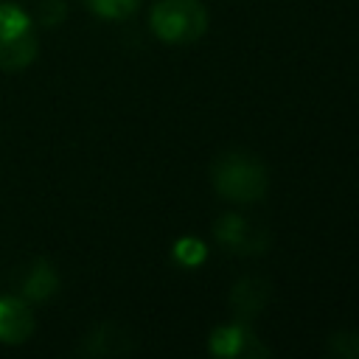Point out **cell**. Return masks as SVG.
Wrapping results in <instances>:
<instances>
[{
    "label": "cell",
    "mask_w": 359,
    "mask_h": 359,
    "mask_svg": "<svg viewBox=\"0 0 359 359\" xmlns=\"http://www.w3.org/2000/svg\"><path fill=\"white\" fill-rule=\"evenodd\" d=\"M171 255H174V261H177L180 266L194 269V266H199V264L208 258V247H205V241L196 238V236H182V238L174 241Z\"/></svg>",
    "instance_id": "cell-10"
},
{
    "label": "cell",
    "mask_w": 359,
    "mask_h": 359,
    "mask_svg": "<svg viewBox=\"0 0 359 359\" xmlns=\"http://www.w3.org/2000/svg\"><path fill=\"white\" fill-rule=\"evenodd\" d=\"M325 351L339 359H359V331H334L325 339Z\"/></svg>",
    "instance_id": "cell-12"
},
{
    "label": "cell",
    "mask_w": 359,
    "mask_h": 359,
    "mask_svg": "<svg viewBox=\"0 0 359 359\" xmlns=\"http://www.w3.org/2000/svg\"><path fill=\"white\" fill-rule=\"evenodd\" d=\"M34 328L36 323L28 300H22L20 294H0V342L22 345L31 339Z\"/></svg>",
    "instance_id": "cell-9"
},
{
    "label": "cell",
    "mask_w": 359,
    "mask_h": 359,
    "mask_svg": "<svg viewBox=\"0 0 359 359\" xmlns=\"http://www.w3.org/2000/svg\"><path fill=\"white\" fill-rule=\"evenodd\" d=\"M208 351L222 359H261L269 356V348L238 320L230 325H219L208 337Z\"/></svg>",
    "instance_id": "cell-5"
},
{
    "label": "cell",
    "mask_w": 359,
    "mask_h": 359,
    "mask_svg": "<svg viewBox=\"0 0 359 359\" xmlns=\"http://www.w3.org/2000/svg\"><path fill=\"white\" fill-rule=\"evenodd\" d=\"M210 182L219 196H224L236 205H250L266 194L269 174L255 154H250L244 149H230L213 160Z\"/></svg>",
    "instance_id": "cell-1"
},
{
    "label": "cell",
    "mask_w": 359,
    "mask_h": 359,
    "mask_svg": "<svg viewBox=\"0 0 359 359\" xmlns=\"http://www.w3.org/2000/svg\"><path fill=\"white\" fill-rule=\"evenodd\" d=\"M65 14H67V6H65V0H42L39 3V22L42 25H59L62 20H65Z\"/></svg>",
    "instance_id": "cell-13"
},
{
    "label": "cell",
    "mask_w": 359,
    "mask_h": 359,
    "mask_svg": "<svg viewBox=\"0 0 359 359\" xmlns=\"http://www.w3.org/2000/svg\"><path fill=\"white\" fill-rule=\"evenodd\" d=\"M95 17H104V20H126L137 11L140 0H81Z\"/></svg>",
    "instance_id": "cell-11"
},
{
    "label": "cell",
    "mask_w": 359,
    "mask_h": 359,
    "mask_svg": "<svg viewBox=\"0 0 359 359\" xmlns=\"http://www.w3.org/2000/svg\"><path fill=\"white\" fill-rule=\"evenodd\" d=\"M135 351V337L121 323H101L79 342L81 356H126Z\"/></svg>",
    "instance_id": "cell-7"
},
{
    "label": "cell",
    "mask_w": 359,
    "mask_h": 359,
    "mask_svg": "<svg viewBox=\"0 0 359 359\" xmlns=\"http://www.w3.org/2000/svg\"><path fill=\"white\" fill-rule=\"evenodd\" d=\"M213 236L224 250H230L236 255H261L272 241L266 227H261L255 222H247L238 213L219 216L216 224H213Z\"/></svg>",
    "instance_id": "cell-4"
},
{
    "label": "cell",
    "mask_w": 359,
    "mask_h": 359,
    "mask_svg": "<svg viewBox=\"0 0 359 359\" xmlns=\"http://www.w3.org/2000/svg\"><path fill=\"white\" fill-rule=\"evenodd\" d=\"M36 59V28L25 8L0 3V70H25Z\"/></svg>",
    "instance_id": "cell-3"
},
{
    "label": "cell",
    "mask_w": 359,
    "mask_h": 359,
    "mask_svg": "<svg viewBox=\"0 0 359 359\" xmlns=\"http://www.w3.org/2000/svg\"><path fill=\"white\" fill-rule=\"evenodd\" d=\"M149 25L160 42L188 45L208 31V8L199 0H157L149 11Z\"/></svg>",
    "instance_id": "cell-2"
},
{
    "label": "cell",
    "mask_w": 359,
    "mask_h": 359,
    "mask_svg": "<svg viewBox=\"0 0 359 359\" xmlns=\"http://www.w3.org/2000/svg\"><path fill=\"white\" fill-rule=\"evenodd\" d=\"M14 294H20L28 303H45L56 294L59 289V272L48 258H31L28 264L17 266L11 275Z\"/></svg>",
    "instance_id": "cell-6"
},
{
    "label": "cell",
    "mask_w": 359,
    "mask_h": 359,
    "mask_svg": "<svg viewBox=\"0 0 359 359\" xmlns=\"http://www.w3.org/2000/svg\"><path fill=\"white\" fill-rule=\"evenodd\" d=\"M269 297H272V286H269L266 278H261V275H244V278H238L233 283L227 303H230L233 314L241 323H250V320H255L266 309Z\"/></svg>",
    "instance_id": "cell-8"
}]
</instances>
